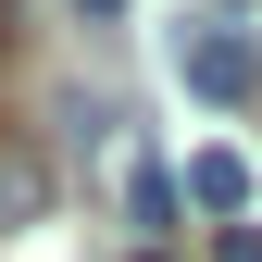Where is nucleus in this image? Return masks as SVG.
I'll use <instances>...</instances> for the list:
<instances>
[{
  "mask_svg": "<svg viewBox=\"0 0 262 262\" xmlns=\"http://www.w3.org/2000/svg\"><path fill=\"white\" fill-rule=\"evenodd\" d=\"M138 262H162V250H138Z\"/></svg>",
  "mask_w": 262,
  "mask_h": 262,
  "instance_id": "6e6552de",
  "label": "nucleus"
},
{
  "mask_svg": "<svg viewBox=\"0 0 262 262\" xmlns=\"http://www.w3.org/2000/svg\"><path fill=\"white\" fill-rule=\"evenodd\" d=\"M175 212H187V175H162L150 150H125V225H138V250H150Z\"/></svg>",
  "mask_w": 262,
  "mask_h": 262,
  "instance_id": "f03ea898",
  "label": "nucleus"
},
{
  "mask_svg": "<svg viewBox=\"0 0 262 262\" xmlns=\"http://www.w3.org/2000/svg\"><path fill=\"white\" fill-rule=\"evenodd\" d=\"M50 212V162L38 150H0V225H38Z\"/></svg>",
  "mask_w": 262,
  "mask_h": 262,
  "instance_id": "20e7f679",
  "label": "nucleus"
},
{
  "mask_svg": "<svg viewBox=\"0 0 262 262\" xmlns=\"http://www.w3.org/2000/svg\"><path fill=\"white\" fill-rule=\"evenodd\" d=\"M175 62H187V88H200L212 113H237L250 88H262V50H250V38H225V25H187V38H175Z\"/></svg>",
  "mask_w": 262,
  "mask_h": 262,
  "instance_id": "f257e3e1",
  "label": "nucleus"
},
{
  "mask_svg": "<svg viewBox=\"0 0 262 262\" xmlns=\"http://www.w3.org/2000/svg\"><path fill=\"white\" fill-rule=\"evenodd\" d=\"M225 262H262V225H225Z\"/></svg>",
  "mask_w": 262,
  "mask_h": 262,
  "instance_id": "39448f33",
  "label": "nucleus"
},
{
  "mask_svg": "<svg viewBox=\"0 0 262 262\" xmlns=\"http://www.w3.org/2000/svg\"><path fill=\"white\" fill-rule=\"evenodd\" d=\"M187 200H200V212H237V225H250V150H200V162H187Z\"/></svg>",
  "mask_w": 262,
  "mask_h": 262,
  "instance_id": "7ed1b4c3",
  "label": "nucleus"
},
{
  "mask_svg": "<svg viewBox=\"0 0 262 262\" xmlns=\"http://www.w3.org/2000/svg\"><path fill=\"white\" fill-rule=\"evenodd\" d=\"M75 13H88V25H125V0H75Z\"/></svg>",
  "mask_w": 262,
  "mask_h": 262,
  "instance_id": "423d86ee",
  "label": "nucleus"
},
{
  "mask_svg": "<svg viewBox=\"0 0 262 262\" xmlns=\"http://www.w3.org/2000/svg\"><path fill=\"white\" fill-rule=\"evenodd\" d=\"M0 62H13V0H0Z\"/></svg>",
  "mask_w": 262,
  "mask_h": 262,
  "instance_id": "0eeeda50",
  "label": "nucleus"
}]
</instances>
